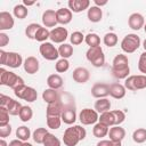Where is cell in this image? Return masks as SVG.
<instances>
[{
  "mask_svg": "<svg viewBox=\"0 0 146 146\" xmlns=\"http://www.w3.org/2000/svg\"><path fill=\"white\" fill-rule=\"evenodd\" d=\"M87 136V131L83 127L75 124L67 128L63 135V141L66 146H76L79 141L83 140Z\"/></svg>",
  "mask_w": 146,
  "mask_h": 146,
  "instance_id": "obj_1",
  "label": "cell"
},
{
  "mask_svg": "<svg viewBox=\"0 0 146 146\" xmlns=\"http://www.w3.org/2000/svg\"><path fill=\"white\" fill-rule=\"evenodd\" d=\"M0 84L7 86V87L13 88V89H16L17 87H19L22 84H25V83H24V80L21 76H18L14 72L7 71L3 67H1L0 68Z\"/></svg>",
  "mask_w": 146,
  "mask_h": 146,
  "instance_id": "obj_2",
  "label": "cell"
},
{
  "mask_svg": "<svg viewBox=\"0 0 146 146\" xmlns=\"http://www.w3.org/2000/svg\"><path fill=\"white\" fill-rule=\"evenodd\" d=\"M86 57L95 67H102L105 64V55L100 46L89 48L86 52Z\"/></svg>",
  "mask_w": 146,
  "mask_h": 146,
  "instance_id": "obj_3",
  "label": "cell"
},
{
  "mask_svg": "<svg viewBox=\"0 0 146 146\" xmlns=\"http://www.w3.org/2000/svg\"><path fill=\"white\" fill-rule=\"evenodd\" d=\"M139 47H140V38L135 33L127 34L121 41V49L127 54L135 52Z\"/></svg>",
  "mask_w": 146,
  "mask_h": 146,
  "instance_id": "obj_4",
  "label": "cell"
},
{
  "mask_svg": "<svg viewBox=\"0 0 146 146\" xmlns=\"http://www.w3.org/2000/svg\"><path fill=\"white\" fill-rule=\"evenodd\" d=\"M14 94L16 97H18L19 99L26 100L29 103H33L34 100H36L38 98V92L34 88L32 87H27L25 84H22L19 87H17L16 89H14Z\"/></svg>",
  "mask_w": 146,
  "mask_h": 146,
  "instance_id": "obj_5",
  "label": "cell"
},
{
  "mask_svg": "<svg viewBox=\"0 0 146 146\" xmlns=\"http://www.w3.org/2000/svg\"><path fill=\"white\" fill-rule=\"evenodd\" d=\"M40 55L47 60H56L59 57L58 49L51 42H43L39 47Z\"/></svg>",
  "mask_w": 146,
  "mask_h": 146,
  "instance_id": "obj_6",
  "label": "cell"
},
{
  "mask_svg": "<svg viewBox=\"0 0 146 146\" xmlns=\"http://www.w3.org/2000/svg\"><path fill=\"white\" fill-rule=\"evenodd\" d=\"M79 120L83 125H90L95 124L99 120V115L95 110L83 108L79 114Z\"/></svg>",
  "mask_w": 146,
  "mask_h": 146,
  "instance_id": "obj_7",
  "label": "cell"
},
{
  "mask_svg": "<svg viewBox=\"0 0 146 146\" xmlns=\"http://www.w3.org/2000/svg\"><path fill=\"white\" fill-rule=\"evenodd\" d=\"M127 70H130L128 57L123 54L116 55L112 62V72H121V71H127Z\"/></svg>",
  "mask_w": 146,
  "mask_h": 146,
  "instance_id": "obj_8",
  "label": "cell"
},
{
  "mask_svg": "<svg viewBox=\"0 0 146 146\" xmlns=\"http://www.w3.org/2000/svg\"><path fill=\"white\" fill-rule=\"evenodd\" d=\"M68 36V32L65 27L63 26H58V27H54L51 31H50V40L55 43H64L65 40L67 39Z\"/></svg>",
  "mask_w": 146,
  "mask_h": 146,
  "instance_id": "obj_9",
  "label": "cell"
},
{
  "mask_svg": "<svg viewBox=\"0 0 146 146\" xmlns=\"http://www.w3.org/2000/svg\"><path fill=\"white\" fill-rule=\"evenodd\" d=\"M23 58L21 56V54L15 52V51H7L6 54V62L5 65L9 66L11 68H17L21 65H23Z\"/></svg>",
  "mask_w": 146,
  "mask_h": 146,
  "instance_id": "obj_10",
  "label": "cell"
},
{
  "mask_svg": "<svg viewBox=\"0 0 146 146\" xmlns=\"http://www.w3.org/2000/svg\"><path fill=\"white\" fill-rule=\"evenodd\" d=\"M91 95L95 98H106L110 95V86L106 83H95L91 88Z\"/></svg>",
  "mask_w": 146,
  "mask_h": 146,
  "instance_id": "obj_11",
  "label": "cell"
},
{
  "mask_svg": "<svg viewBox=\"0 0 146 146\" xmlns=\"http://www.w3.org/2000/svg\"><path fill=\"white\" fill-rule=\"evenodd\" d=\"M64 111V103L62 102V99L54 102L51 104H48L47 108H46V115L47 116H62V113Z\"/></svg>",
  "mask_w": 146,
  "mask_h": 146,
  "instance_id": "obj_12",
  "label": "cell"
},
{
  "mask_svg": "<svg viewBox=\"0 0 146 146\" xmlns=\"http://www.w3.org/2000/svg\"><path fill=\"white\" fill-rule=\"evenodd\" d=\"M128 25L130 29L135 30V31H138L140 30L141 27H144L145 25V19H144V16L139 13H133L129 16L128 18Z\"/></svg>",
  "mask_w": 146,
  "mask_h": 146,
  "instance_id": "obj_13",
  "label": "cell"
},
{
  "mask_svg": "<svg viewBox=\"0 0 146 146\" xmlns=\"http://www.w3.org/2000/svg\"><path fill=\"white\" fill-rule=\"evenodd\" d=\"M72 78L76 83L83 84V83L88 82V80L90 78V73L86 67H76L72 73Z\"/></svg>",
  "mask_w": 146,
  "mask_h": 146,
  "instance_id": "obj_14",
  "label": "cell"
},
{
  "mask_svg": "<svg viewBox=\"0 0 146 146\" xmlns=\"http://www.w3.org/2000/svg\"><path fill=\"white\" fill-rule=\"evenodd\" d=\"M68 9L73 13H81L86 9H89L90 1L89 0H70L67 2Z\"/></svg>",
  "mask_w": 146,
  "mask_h": 146,
  "instance_id": "obj_15",
  "label": "cell"
},
{
  "mask_svg": "<svg viewBox=\"0 0 146 146\" xmlns=\"http://www.w3.org/2000/svg\"><path fill=\"white\" fill-rule=\"evenodd\" d=\"M72 17H73L72 11L68 8H59L58 10H56L57 23L60 25H66V24L71 23Z\"/></svg>",
  "mask_w": 146,
  "mask_h": 146,
  "instance_id": "obj_16",
  "label": "cell"
},
{
  "mask_svg": "<svg viewBox=\"0 0 146 146\" xmlns=\"http://www.w3.org/2000/svg\"><path fill=\"white\" fill-rule=\"evenodd\" d=\"M39 60L34 56H29L23 63L24 71L27 74H35L39 71Z\"/></svg>",
  "mask_w": 146,
  "mask_h": 146,
  "instance_id": "obj_17",
  "label": "cell"
},
{
  "mask_svg": "<svg viewBox=\"0 0 146 146\" xmlns=\"http://www.w3.org/2000/svg\"><path fill=\"white\" fill-rule=\"evenodd\" d=\"M62 121L66 124H73L76 120V112H75V108L71 105L66 106L64 105V111L62 113Z\"/></svg>",
  "mask_w": 146,
  "mask_h": 146,
  "instance_id": "obj_18",
  "label": "cell"
},
{
  "mask_svg": "<svg viewBox=\"0 0 146 146\" xmlns=\"http://www.w3.org/2000/svg\"><path fill=\"white\" fill-rule=\"evenodd\" d=\"M14 24H15V21H14L10 13H8V11H1L0 13V30L1 31L13 29Z\"/></svg>",
  "mask_w": 146,
  "mask_h": 146,
  "instance_id": "obj_19",
  "label": "cell"
},
{
  "mask_svg": "<svg viewBox=\"0 0 146 146\" xmlns=\"http://www.w3.org/2000/svg\"><path fill=\"white\" fill-rule=\"evenodd\" d=\"M42 23L46 27H55L57 23L56 18V11L52 9H47L42 14Z\"/></svg>",
  "mask_w": 146,
  "mask_h": 146,
  "instance_id": "obj_20",
  "label": "cell"
},
{
  "mask_svg": "<svg viewBox=\"0 0 146 146\" xmlns=\"http://www.w3.org/2000/svg\"><path fill=\"white\" fill-rule=\"evenodd\" d=\"M108 137L112 141H122L125 137V130L120 125H113L110 128Z\"/></svg>",
  "mask_w": 146,
  "mask_h": 146,
  "instance_id": "obj_21",
  "label": "cell"
},
{
  "mask_svg": "<svg viewBox=\"0 0 146 146\" xmlns=\"http://www.w3.org/2000/svg\"><path fill=\"white\" fill-rule=\"evenodd\" d=\"M125 87L121 83H112L110 84V96L115 99H121L125 96Z\"/></svg>",
  "mask_w": 146,
  "mask_h": 146,
  "instance_id": "obj_22",
  "label": "cell"
},
{
  "mask_svg": "<svg viewBox=\"0 0 146 146\" xmlns=\"http://www.w3.org/2000/svg\"><path fill=\"white\" fill-rule=\"evenodd\" d=\"M87 17H88V19H89L90 22H92V23H98V22H100L102 18H103V10H102L99 7H97V6H91V7H89V9H88Z\"/></svg>",
  "mask_w": 146,
  "mask_h": 146,
  "instance_id": "obj_23",
  "label": "cell"
},
{
  "mask_svg": "<svg viewBox=\"0 0 146 146\" xmlns=\"http://www.w3.org/2000/svg\"><path fill=\"white\" fill-rule=\"evenodd\" d=\"M63 78L59 74H50L47 78V84L50 89H55L58 90L63 87Z\"/></svg>",
  "mask_w": 146,
  "mask_h": 146,
  "instance_id": "obj_24",
  "label": "cell"
},
{
  "mask_svg": "<svg viewBox=\"0 0 146 146\" xmlns=\"http://www.w3.org/2000/svg\"><path fill=\"white\" fill-rule=\"evenodd\" d=\"M42 99L47 103V104H51L54 102H57L60 99L59 95H58V91L55 90V89H44L43 92H42Z\"/></svg>",
  "mask_w": 146,
  "mask_h": 146,
  "instance_id": "obj_25",
  "label": "cell"
},
{
  "mask_svg": "<svg viewBox=\"0 0 146 146\" xmlns=\"http://www.w3.org/2000/svg\"><path fill=\"white\" fill-rule=\"evenodd\" d=\"M111 110V102L107 98H99L95 103V111L97 113H105Z\"/></svg>",
  "mask_w": 146,
  "mask_h": 146,
  "instance_id": "obj_26",
  "label": "cell"
},
{
  "mask_svg": "<svg viewBox=\"0 0 146 146\" xmlns=\"http://www.w3.org/2000/svg\"><path fill=\"white\" fill-rule=\"evenodd\" d=\"M108 131H110V127H107V125H105V124H103L100 122L96 123L94 125V128H92V133L97 138L105 137L106 135H108Z\"/></svg>",
  "mask_w": 146,
  "mask_h": 146,
  "instance_id": "obj_27",
  "label": "cell"
},
{
  "mask_svg": "<svg viewBox=\"0 0 146 146\" xmlns=\"http://www.w3.org/2000/svg\"><path fill=\"white\" fill-rule=\"evenodd\" d=\"M47 133H48V130H47L46 128H36V129L33 131L32 138H33V140H34L36 144H43V140H44Z\"/></svg>",
  "mask_w": 146,
  "mask_h": 146,
  "instance_id": "obj_28",
  "label": "cell"
},
{
  "mask_svg": "<svg viewBox=\"0 0 146 146\" xmlns=\"http://www.w3.org/2000/svg\"><path fill=\"white\" fill-rule=\"evenodd\" d=\"M16 137L22 141H27L29 138L31 137V130L25 125H21L16 130Z\"/></svg>",
  "mask_w": 146,
  "mask_h": 146,
  "instance_id": "obj_29",
  "label": "cell"
},
{
  "mask_svg": "<svg viewBox=\"0 0 146 146\" xmlns=\"http://www.w3.org/2000/svg\"><path fill=\"white\" fill-rule=\"evenodd\" d=\"M58 52H59V56L62 58L67 59L73 55V47L68 43H62L58 47Z\"/></svg>",
  "mask_w": 146,
  "mask_h": 146,
  "instance_id": "obj_30",
  "label": "cell"
},
{
  "mask_svg": "<svg viewBox=\"0 0 146 146\" xmlns=\"http://www.w3.org/2000/svg\"><path fill=\"white\" fill-rule=\"evenodd\" d=\"M98 122H100V123H103V124H105V125H107V127H113V125H115V123H114V116H113V114H112L111 111L105 112V113H102V114L99 115Z\"/></svg>",
  "mask_w": 146,
  "mask_h": 146,
  "instance_id": "obj_31",
  "label": "cell"
},
{
  "mask_svg": "<svg viewBox=\"0 0 146 146\" xmlns=\"http://www.w3.org/2000/svg\"><path fill=\"white\" fill-rule=\"evenodd\" d=\"M84 41H86V43L89 46V48L100 46V38H99V35L96 34V33H88V34L84 36Z\"/></svg>",
  "mask_w": 146,
  "mask_h": 146,
  "instance_id": "obj_32",
  "label": "cell"
},
{
  "mask_svg": "<svg viewBox=\"0 0 146 146\" xmlns=\"http://www.w3.org/2000/svg\"><path fill=\"white\" fill-rule=\"evenodd\" d=\"M132 139L137 144H141L146 141V129L145 128H138L132 133Z\"/></svg>",
  "mask_w": 146,
  "mask_h": 146,
  "instance_id": "obj_33",
  "label": "cell"
},
{
  "mask_svg": "<svg viewBox=\"0 0 146 146\" xmlns=\"http://www.w3.org/2000/svg\"><path fill=\"white\" fill-rule=\"evenodd\" d=\"M13 13H14V16L18 19H24L27 14H29V10H27V7H25L24 5H16L13 9Z\"/></svg>",
  "mask_w": 146,
  "mask_h": 146,
  "instance_id": "obj_34",
  "label": "cell"
},
{
  "mask_svg": "<svg viewBox=\"0 0 146 146\" xmlns=\"http://www.w3.org/2000/svg\"><path fill=\"white\" fill-rule=\"evenodd\" d=\"M49 38H50V31H49L47 27H42V26H41V27L38 30L34 40H36V41L43 43V42H47V39H49Z\"/></svg>",
  "mask_w": 146,
  "mask_h": 146,
  "instance_id": "obj_35",
  "label": "cell"
},
{
  "mask_svg": "<svg viewBox=\"0 0 146 146\" xmlns=\"http://www.w3.org/2000/svg\"><path fill=\"white\" fill-rule=\"evenodd\" d=\"M22 107H23V105L18 100L11 99V102L9 103V105L6 108L8 110V112H9L10 115H18L19 112H21V110H22Z\"/></svg>",
  "mask_w": 146,
  "mask_h": 146,
  "instance_id": "obj_36",
  "label": "cell"
},
{
  "mask_svg": "<svg viewBox=\"0 0 146 146\" xmlns=\"http://www.w3.org/2000/svg\"><path fill=\"white\" fill-rule=\"evenodd\" d=\"M133 87L135 90H140L146 88V75L144 74H138L133 76Z\"/></svg>",
  "mask_w": 146,
  "mask_h": 146,
  "instance_id": "obj_37",
  "label": "cell"
},
{
  "mask_svg": "<svg viewBox=\"0 0 146 146\" xmlns=\"http://www.w3.org/2000/svg\"><path fill=\"white\" fill-rule=\"evenodd\" d=\"M18 116H19L21 121L27 122V121H30V120L32 119V116H33V111H32V108H31L30 106H23L22 110H21V112H19V114H18Z\"/></svg>",
  "mask_w": 146,
  "mask_h": 146,
  "instance_id": "obj_38",
  "label": "cell"
},
{
  "mask_svg": "<svg viewBox=\"0 0 146 146\" xmlns=\"http://www.w3.org/2000/svg\"><path fill=\"white\" fill-rule=\"evenodd\" d=\"M103 42L107 47H114L117 43V35L115 33H113V32H108V33H106L104 35Z\"/></svg>",
  "mask_w": 146,
  "mask_h": 146,
  "instance_id": "obj_39",
  "label": "cell"
},
{
  "mask_svg": "<svg viewBox=\"0 0 146 146\" xmlns=\"http://www.w3.org/2000/svg\"><path fill=\"white\" fill-rule=\"evenodd\" d=\"M41 27L40 24H36V23H31L26 26L25 29V35L29 38V39H34L35 38V34L38 32V30Z\"/></svg>",
  "mask_w": 146,
  "mask_h": 146,
  "instance_id": "obj_40",
  "label": "cell"
},
{
  "mask_svg": "<svg viewBox=\"0 0 146 146\" xmlns=\"http://www.w3.org/2000/svg\"><path fill=\"white\" fill-rule=\"evenodd\" d=\"M43 146H60V140L54 135V133H50L48 132L44 140H43Z\"/></svg>",
  "mask_w": 146,
  "mask_h": 146,
  "instance_id": "obj_41",
  "label": "cell"
},
{
  "mask_svg": "<svg viewBox=\"0 0 146 146\" xmlns=\"http://www.w3.org/2000/svg\"><path fill=\"white\" fill-rule=\"evenodd\" d=\"M62 124V117L59 116H47V125L50 129H58Z\"/></svg>",
  "mask_w": 146,
  "mask_h": 146,
  "instance_id": "obj_42",
  "label": "cell"
},
{
  "mask_svg": "<svg viewBox=\"0 0 146 146\" xmlns=\"http://www.w3.org/2000/svg\"><path fill=\"white\" fill-rule=\"evenodd\" d=\"M55 68L58 73H64L70 68V62L65 58H60V59L57 60V63L55 65Z\"/></svg>",
  "mask_w": 146,
  "mask_h": 146,
  "instance_id": "obj_43",
  "label": "cell"
},
{
  "mask_svg": "<svg viewBox=\"0 0 146 146\" xmlns=\"http://www.w3.org/2000/svg\"><path fill=\"white\" fill-rule=\"evenodd\" d=\"M83 40H84V35H83L81 32H79V31L73 32V33L71 34V36H70V41H71V43H72L73 46H79V44H81Z\"/></svg>",
  "mask_w": 146,
  "mask_h": 146,
  "instance_id": "obj_44",
  "label": "cell"
},
{
  "mask_svg": "<svg viewBox=\"0 0 146 146\" xmlns=\"http://www.w3.org/2000/svg\"><path fill=\"white\" fill-rule=\"evenodd\" d=\"M9 112L6 107L0 106V127H5L9 124Z\"/></svg>",
  "mask_w": 146,
  "mask_h": 146,
  "instance_id": "obj_45",
  "label": "cell"
},
{
  "mask_svg": "<svg viewBox=\"0 0 146 146\" xmlns=\"http://www.w3.org/2000/svg\"><path fill=\"white\" fill-rule=\"evenodd\" d=\"M113 116H114V123L115 125H120L124 120H125V114L123 111H120V110H114V111H111Z\"/></svg>",
  "mask_w": 146,
  "mask_h": 146,
  "instance_id": "obj_46",
  "label": "cell"
},
{
  "mask_svg": "<svg viewBox=\"0 0 146 146\" xmlns=\"http://www.w3.org/2000/svg\"><path fill=\"white\" fill-rule=\"evenodd\" d=\"M138 70L140 71V73L146 75V51L140 54V57L138 60Z\"/></svg>",
  "mask_w": 146,
  "mask_h": 146,
  "instance_id": "obj_47",
  "label": "cell"
},
{
  "mask_svg": "<svg viewBox=\"0 0 146 146\" xmlns=\"http://www.w3.org/2000/svg\"><path fill=\"white\" fill-rule=\"evenodd\" d=\"M133 76L135 75H129L125 80H124V87H125V89H128V90H130V91H136L135 90V87H133Z\"/></svg>",
  "mask_w": 146,
  "mask_h": 146,
  "instance_id": "obj_48",
  "label": "cell"
},
{
  "mask_svg": "<svg viewBox=\"0 0 146 146\" xmlns=\"http://www.w3.org/2000/svg\"><path fill=\"white\" fill-rule=\"evenodd\" d=\"M10 133H11V125L10 124H7L5 127H0V137L2 139L8 137Z\"/></svg>",
  "mask_w": 146,
  "mask_h": 146,
  "instance_id": "obj_49",
  "label": "cell"
},
{
  "mask_svg": "<svg viewBox=\"0 0 146 146\" xmlns=\"http://www.w3.org/2000/svg\"><path fill=\"white\" fill-rule=\"evenodd\" d=\"M11 99L13 98H10L9 96H6V95L1 94L0 95V106L1 107H7L9 105V103L11 102Z\"/></svg>",
  "mask_w": 146,
  "mask_h": 146,
  "instance_id": "obj_50",
  "label": "cell"
},
{
  "mask_svg": "<svg viewBox=\"0 0 146 146\" xmlns=\"http://www.w3.org/2000/svg\"><path fill=\"white\" fill-rule=\"evenodd\" d=\"M8 42H9V36H8L6 33L0 32V47L2 48V47H5V46H7Z\"/></svg>",
  "mask_w": 146,
  "mask_h": 146,
  "instance_id": "obj_51",
  "label": "cell"
},
{
  "mask_svg": "<svg viewBox=\"0 0 146 146\" xmlns=\"http://www.w3.org/2000/svg\"><path fill=\"white\" fill-rule=\"evenodd\" d=\"M23 145H24V141H22L19 139H14L8 144V146H23Z\"/></svg>",
  "mask_w": 146,
  "mask_h": 146,
  "instance_id": "obj_52",
  "label": "cell"
},
{
  "mask_svg": "<svg viewBox=\"0 0 146 146\" xmlns=\"http://www.w3.org/2000/svg\"><path fill=\"white\" fill-rule=\"evenodd\" d=\"M6 54L7 51L5 50H0V62H1V65H5V62H6Z\"/></svg>",
  "mask_w": 146,
  "mask_h": 146,
  "instance_id": "obj_53",
  "label": "cell"
},
{
  "mask_svg": "<svg viewBox=\"0 0 146 146\" xmlns=\"http://www.w3.org/2000/svg\"><path fill=\"white\" fill-rule=\"evenodd\" d=\"M97 146H111V140H100L97 143Z\"/></svg>",
  "mask_w": 146,
  "mask_h": 146,
  "instance_id": "obj_54",
  "label": "cell"
},
{
  "mask_svg": "<svg viewBox=\"0 0 146 146\" xmlns=\"http://www.w3.org/2000/svg\"><path fill=\"white\" fill-rule=\"evenodd\" d=\"M107 3V1H99V0H95V5L97 6V7H102V6H105Z\"/></svg>",
  "mask_w": 146,
  "mask_h": 146,
  "instance_id": "obj_55",
  "label": "cell"
},
{
  "mask_svg": "<svg viewBox=\"0 0 146 146\" xmlns=\"http://www.w3.org/2000/svg\"><path fill=\"white\" fill-rule=\"evenodd\" d=\"M35 2L34 1H27V0H24L23 1V5L25 6V7H29V6H33Z\"/></svg>",
  "mask_w": 146,
  "mask_h": 146,
  "instance_id": "obj_56",
  "label": "cell"
},
{
  "mask_svg": "<svg viewBox=\"0 0 146 146\" xmlns=\"http://www.w3.org/2000/svg\"><path fill=\"white\" fill-rule=\"evenodd\" d=\"M0 146H8V144L6 143L5 139H1V140H0Z\"/></svg>",
  "mask_w": 146,
  "mask_h": 146,
  "instance_id": "obj_57",
  "label": "cell"
},
{
  "mask_svg": "<svg viewBox=\"0 0 146 146\" xmlns=\"http://www.w3.org/2000/svg\"><path fill=\"white\" fill-rule=\"evenodd\" d=\"M143 48H144V50L146 51V39L143 41Z\"/></svg>",
  "mask_w": 146,
  "mask_h": 146,
  "instance_id": "obj_58",
  "label": "cell"
},
{
  "mask_svg": "<svg viewBox=\"0 0 146 146\" xmlns=\"http://www.w3.org/2000/svg\"><path fill=\"white\" fill-rule=\"evenodd\" d=\"M23 146H33L32 144H30V143H27V141H24V145Z\"/></svg>",
  "mask_w": 146,
  "mask_h": 146,
  "instance_id": "obj_59",
  "label": "cell"
},
{
  "mask_svg": "<svg viewBox=\"0 0 146 146\" xmlns=\"http://www.w3.org/2000/svg\"><path fill=\"white\" fill-rule=\"evenodd\" d=\"M144 31H145V33H146V23H145V25H144Z\"/></svg>",
  "mask_w": 146,
  "mask_h": 146,
  "instance_id": "obj_60",
  "label": "cell"
}]
</instances>
